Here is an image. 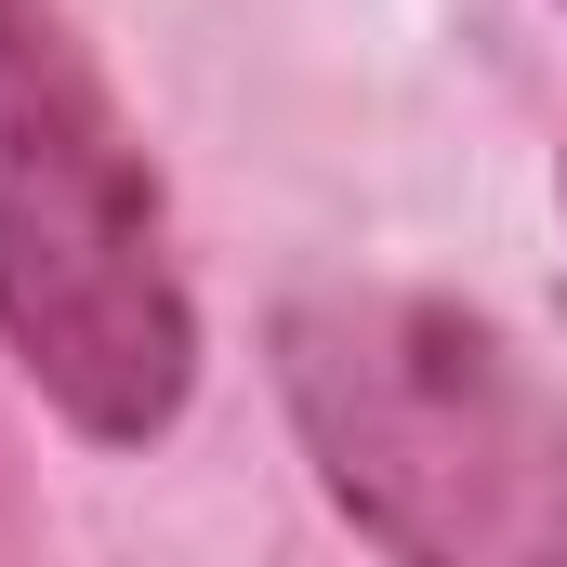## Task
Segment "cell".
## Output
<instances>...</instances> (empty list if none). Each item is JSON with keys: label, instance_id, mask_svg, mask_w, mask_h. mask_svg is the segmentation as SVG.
Masks as SVG:
<instances>
[{"label": "cell", "instance_id": "1", "mask_svg": "<svg viewBox=\"0 0 567 567\" xmlns=\"http://www.w3.org/2000/svg\"><path fill=\"white\" fill-rule=\"evenodd\" d=\"M278 396L317 488L370 555L528 567L567 555V396L435 290H303L278 317Z\"/></svg>", "mask_w": 567, "mask_h": 567}, {"label": "cell", "instance_id": "2", "mask_svg": "<svg viewBox=\"0 0 567 567\" xmlns=\"http://www.w3.org/2000/svg\"><path fill=\"white\" fill-rule=\"evenodd\" d=\"M0 343L93 449H145L198 396L158 172L53 0H0Z\"/></svg>", "mask_w": 567, "mask_h": 567}]
</instances>
